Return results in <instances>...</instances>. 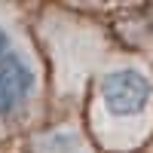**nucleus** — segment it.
<instances>
[{
    "label": "nucleus",
    "instance_id": "f257e3e1",
    "mask_svg": "<svg viewBox=\"0 0 153 153\" xmlns=\"http://www.w3.org/2000/svg\"><path fill=\"white\" fill-rule=\"evenodd\" d=\"M86 123L110 153L138 150L153 135V74L144 61L117 55L95 74Z\"/></svg>",
    "mask_w": 153,
    "mask_h": 153
},
{
    "label": "nucleus",
    "instance_id": "f03ea898",
    "mask_svg": "<svg viewBox=\"0 0 153 153\" xmlns=\"http://www.w3.org/2000/svg\"><path fill=\"white\" fill-rule=\"evenodd\" d=\"M43 43L49 49V58L55 61L58 92L80 95L86 76L107 65L104 34L95 25L76 22L74 16H65V12H49L43 19Z\"/></svg>",
    "mask_w": 153,
    "mask_h": 153
},
{
    "label": "nucleus",
    "instance_id": "7ed1b4c3",
    "mask_svg": "<svg viewBox=\"0 0 153 153\" xmlns=\"http://www.w3.org/2000/svg\"><path fill=\"white\" fill-rule=\"evenodd\" d=\"M46 74L40 52L25 40L0 58V138H9L40 117Z\"/></svg>",
    "mask_w": 153,
    "mask_h": 153
},
{
    "label": "nucleus",
    "instance_id": "20e7f679",
    "mask_svg": "<svg viewBox=\"0 0 153 153\" xmlns=\"http://www.w3.org/2000/svg\"><path fill=\"white\" fill-rule=\"evenodd\" d=\"M25 153H95L89 135L76 123H58L52 129L34 132Z\"/></svg>",
    "mask_w": 153,
    "mask_h": 153
},
{
    "label": "nucleus",
    "instance_id": "39448f33",
    "mask_svg": "<svg viewBox=\"0 0 153 153\" xmlns=\"http://www.w3.org/2000/svg\"><path fill=\"white\" fill-rule=\"evenodd\" d=\"M22 40H25V34H22L19 12L12 6H6V3H0V58L6 52H12Z\"/></svg>",
    "mask_w": 153,
    "mask_h": 153
}]
</instances>
